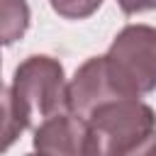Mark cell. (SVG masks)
I'll return each mask as SVG.
<instances>
[{
    "label": "cell",
    "instance_id": "6da1fadb",
    "mask_svg": "<svg viewBox=\"0 0 156 156\" xmlns=\"http://www.w3.org/2000/svg\"><path fill=\"white\" fill-rule=\"evenodd\" d=\"M102 58L110 83L122 98L139 100L156 90V27L127 24Z\"/></svg>",
    "mask_w": 156,
    "mask_h": 156
},
{
    "label": "cell",
    "instance_id": "7a4b0ae2",
    "mask_svg": "<svg viewBox=\"0 0 156 156\" xmlns=\"http://www.w3.org/2000/svg\"><path fill=\"white\" fill-rule=\"evenodd\" d=\"M12 93L24 110L29 127L41 124L44 119L68 112L66 105V73L58 58L46 56V54H34L27 56L12 76Z\"/></svg>",
    "mask_w": 156,
    "mask_h": 156
},
{
    "label": "cell",
    "instance_id": "3957f363",
    "mask_svg": "<svg viewBox=\"0 0 156 156\" xmlns=\"http://www.w3.org/2000/svg\"><path fill=\"white\" fill-rule=\"evenodd\" d=\"M100 156H124L156 132V112L141 100H115L98 107L88 119Z\"/></svg>",
    "mask_w": 156,
    "mask_h": 156
},
{
    "label": "cell",
    "instance_id": "277c9868",
    "mask_svg": "<svg viewBox=\"0 0 156 156\" xmlns=\"http://www.w3.org/2000/svg\"><path fill=\"white\" fill-rule=\"evenodd\" d=\"M32 144L44 156H100L90 124L71 112L54 115L34 127Z\"/></svg>",
    "mask_w": 156,
    "mask_h": 156
},
{
    "label": "cell",
    "instance_id": "5b68a950",
    "mask_svg": "<svg viewBox=\"0 0 156 156\" xmlns=\"http://www.w3.org/2000/svg\"><path fill=\"white\" fill-rule=\"evenodd\" d=\"M115 100H127L122 98L115 85L110 83V76L105 71V58L102 56H90L71 78L68 90H66V105L68 112L88 119L98 107L115 102Z\"/></svg>",
    "mask_w": 156,
    "mask_h": 156
},
{
    "label": "cell",
    "instance_id": "8992f818",
    "mask_svg": "<svg viewBox=\"0 0 156 156\" xmlns=\"http://www.w3.org/2000/svg\"><path fill=\"white\" fill-rule=\"evenodd\" d=\"M27 127H29V119L20 107L12 88L2 85L0 88V154H5Z\"/></svg>",
    "mask_w": 156,
    "mask_h": 156
},
{
    "label": "cell",
    "instance_id": "52a82bcc",
    "mask_svg": "<svg viewBox=\"0 0 156 156\" xmlns=\"http://www.w3.org/2000/svg\"><path fill=\"white\" fill-rule=\"evenodd\" d=\"M32 12L27 0H0V46H10L24 37Z\"/></svg>",
    "mask_w": 156,
    "mask_h": 156
},
{
    "label": "cell",
    "instance_id": "ba28073f",
    "mask_svg": "<svg viewBox=\"0 0 156 156\" xmlns=\"http://www.w3.org/2000/svg\"><path fill=\"white\" fill-rule=\"evenodd\" d=\"M51 10L63 20H85L95 15L102 5V0H49Z\"/></svg>",
    "mask_w": 156,
    "mask_h": 156
},
{
    "label": "cell",
    "instance_id": "9c48e42d",
    "mask_svg": "<svg viewBox=\"0 0 156 156\" xmlns=\"http://www.w3.org/2000/svg\"><path fill=\"white\" fill-rule=\"evenodd\" d=\"M117 5L124 15H139V12L156 10V0H117Z\"/></svg>",
    "mask_w": 156,
    "mask_h": 156
},
{
    "label": "cell",
    "instance_id": "30bf717a",
    "mask_svg": "<svg viewBox=\"0 0 156 156\" xmlns=\"http://www.w3.org/2000/svg\"><path fill=\"white\" fill-rule=\"evenodd\" d=\"M124 156H156V132H151L146 139H141L134 149H129Z\"/></svg>",
    "mask_w": 156,
    "mask_h": 156
},
{
    "label": "cell",
    "instance_id": "8fae6325",
    "mask_svg": "<svg viewBox=\"0 0 156 156\" xmlns=\"http://www.w3.org/2000/svg\"><path fill=\"white\" fill-rule=\"evenodd\" d=\"M27 156H44V154H27Z\"/></svg>",
    "mask_w": 156,
    "mask_h": 156
},
{
    "label": "cell",
    "instance_id": "7c38bea8",
    "mask_svg": "<svg viewBox=\"0 0 156 156\" xmlns=\"http://www.w3.org/2000/svg\"><path fill=\"white\" fill-rule=\"evenodd\" d=\"M0 88H2V83H0Z\"/></svg>",
    "mask_w": 156,
    "mask_h": 156
}]
</instances>
